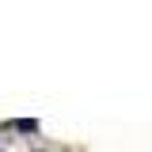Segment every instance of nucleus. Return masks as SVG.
<instances>
[{
    "label": "nucleus",
    "mask_w": 152,
    "mask_h": 152,
    "mask_svg": "<svg viewBox=\"0 0 152 152\" xmlns=\"http://www.w3.org/2000/svg\"><path fill=\"white\" fill-rule=\"evenodd\" d=\"M15 129H19V133H38V122H34V118H19Z\"/></svg>",
    "instance_id": "nucleus-1"
}]
</instances>
